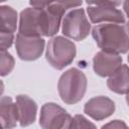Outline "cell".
I'll use <instances>...</instances> for the list:
<instances>
[{"label":"cell","mask_w":129,"mask_h":129,"mask_svg":"<svg viewBox=\"0 0 129 129\" xmlns=\"http://www.w3.org/2000/svg\"><path fill=\"white\" fill-rule=\"evenodd\" d=\"M18 34L25 36H44V21L42 8L28 7L21 11Z\"/></svg>","instance_id":"cell-6"},{"label":"cell","mask_w":129,"mask_h":129,"mask_svg":"<svg viewBox=\"0 0 129 129\" xmlns=\"http://www.w3.org/2000/svg\"><path fill=\"white\" fill-rule=\"evenodd\" d=\"M87 11L93 23L111 22L125 24L126 19L123 12L117 9L121 2L116 1H87Z\"/></svg>","instance_id":"cell-4"},{"label":"cell","mask_w":129,"mask_h":129,"mask_svg":"<svg viewBox=\"0 0 129 129\" xmlns=\"http://www.w3.org/2000/svg\"><path fill=\"white\" fill-rule=\"evenodd\" d=\"M16 107L18 121L21 127L31 125L36 118L37 105L26 95H18L16 97Z\"/></svg>","instance_id":"cell-11"},{"label":"cell","mask_w":129,"mask_h":129,"mask_svg":"<svg viewBox=\"0 0 129 129\" xmlns=\"http://www.w3.org/2000/svg\"><path fill=\"white\" fill-rule=\"evenodd\" d=\"M122 67V57L119 54L99 51L93 59L95 73L100 77H111Z\"/></svg>","instance_id":"cell-9"},{"label":"cell","mask_w":129,"mask_h":129,"mask_svg":"<svg viewBox=\"0 0 129 129\" xmlns=\"http://www.w3.org/2000/svg\"><path fill=\"white\" fill-rule=\"evenodd\" d=\"M3 92H4V84L2 81H0V96L3 94Z\"/></svg>","instance_id":"cell-20"},{"label":"cell","mask_w":129,"mask_h":129,"mask_svg":"<svg viewBox=\"0 0 129 129\" xmlns=\"http://www.w3.org/2000/svg\"><path fill=\"white\" fill-rule=\"evenodd\" d=\"M14 40L13 33H9L3 30H0V50H6L12 45Z\"/></svg>","instance_id":"cell-17"},{"label":"cell","mask_w":129,"mask_h":129,"mask_svg":"<svg viewBox=\"0 0 129 129\" xmlns=\"http://www.w3.org/2000/svg\"><path fill=\"white\" fill-rule=\"evenodd\" d=\"M87 84V78L82 71L76 68L66 71L60 76L57 84L60 99L67 104L78 103L86 93Z\"/></svg>","instance_id":"cell-2"},{"label":"cell","mask_w":129,"mask_h":129,"mask_svg":"<svg viewBox=\"0 0 129 129\" xmlns=\"http://www.w3.org/2000/svg\"><path fill=\"white\" fill-rule=\"evenodd\" d=\"M101 129H128V126L126 125L125 122L121 120H113L102 126Z\"/></svg>","instance_id":"cell-18"},{"label":"cell","mask_w":129,"mask_h":129,"mask_svg":"<svg viewBox=\"0 0 129 129\" xmlns=\"http://www.w3.org/2000/svg\"><path fill=\"white\" fill-rule=\"evenodd\" d=\"M18 121L16 103L9 96L0 98V125L3 129H12Z\"/></svg>","instance_id":"cell-12"},{"label":"cell","mask_w":129,"mask_h":129,"mask_svg":"<svg viewBox=\"0 0 129 129\" xmlns=\"http://www.w3.org/2000/svg\"><path fill=\"white\" fill-rule=\"evenodd\" d=\"M17 26V12L10 6H0V30L13 33Z\"/></svg>","instance_id":"cell-14"},{"label":"cell","mask_w":129,"mask_h":129,"mask_svg":"<svg viewBox=\"0 0 129 129\" xmlns=\"http://www.w3.org/2000/svg\"><path fill=\"white\" fill-rule=\"evenodd\" d=\"M0 129H3V128H2V126H1V125H0Z\"/></svg>","instance_id":"cell-21"},{"label":"cell","mask_w":129,"mask_h":129,"mask_svg":"<svg viewBox=\"0 0 129 129\" xmlns=\"http://www.w3.org/2000/svg\"><path fill=\"white\" fill-rule=\"evenodd\" d=\"M108 88L117 94H127L128 93V67L127 64H122V67L109 78L107 81Z\"/></svg>","instance_id":"cell-13"},{"label":"cell","mask_w":129,"mask_h":129,"mask_svg":"<svg viewBox=\"0 0 129 129\" xmlns=\"http://www.w3.org/2000/svg\"><path fill=\"white\" fill-rule=\"evenodd\" d=\"M14 58L6 50H0V77L7 76L14 69Z\"/></svg>","instance_id":"cell-15"},{"label":"cell","mask_w":129,"mask_h":129,"mask_svg":"<svg viewBox=\"0 0 129 129\" xmlns=\"http://www.w3.org/2000/svg\"><path fill=\"white\" fill-rule=\"evenodd\" d=\"M59 129H74V122H73V117L70 116L67 121L64 122V124L59 128Z\"/></svg>","instance_id":"cell-19"},{"label":"cell","mask_w":129,"mask_h":129,"mask_svg":"<svg viewBox=\"0 0 129 129\" xmlns=\"http://www.w3.org/2000/svg\"><path fill=\"white\" fill-rule=\"evenodd\" d=\"M71 115L54 103H46L42 106L39 117V125L42 129H59Z\"/></svg>","instance_id":"cell-8"},{"label":"cell","mask_w":129,"mask_h":129,"mask_svg":"<svg viewBox=\"0 0 129 129\" xmlns=\"http://www.w3.org/2000/svg\"><path fill=\"white\" fill-rule=\"evenodd\" d=\"M84 111L91 118L100 121L114 113L115 103L105 96L94 97L86 103Z\"/></svg>","instance_id":"cell-10"},{"label":"cell","mask_w":129,"mask_h":129,"mask_svg":"<svg viewBox=\"0 0 129 129\" xmlns=\"http://www.w3.org/2000/svg\"><path fill=\"white\" fill-rule=\"evenodd\" d=\"M77 53L76 45L70 39L62 36L52 37L46 46V60L56 70H62L69 66Z\"/></svg>","instance_id":"cell-3"},{"label":"cell","mask_w":129,"mask_h":129,"mask_svg":"<svg viewBox=\"0 0 129 129\" xmlns=\"http://www.w3.org/2000/svg\"><path fill=\"white\" fill-rule=\"evenodd\" d=\"M90 30L91 24L82 8L70 11L62 20V33L74 40L85 39Z\"/></svg>","instance_id":"cell-5"},{"label":"cell","mask_w":129,"mask_h":129,"mask_svg":"<svg viewBox=\"0 0 129 129\" xmlns=\"http://www.w3.org/2000/svg\"><path fill=\"white\" fill-rule=\"evenodd\" d=\"M92 35L102 49L109 53H126L128 50V30L126 24L104 23L92 29Z\"/></svg>","instance_id":"cell-1"},{"label":"cell","mask_w":129,"mask_h":129,"mask_svg":"<svg viewBox=\"0 0 129 129\" xmlns=\"http://www.w3.org/2000/svg\"><path fill=\"white\" fill-rule=\"evenodd\" d=\"M18 56L23 60L37 59L44 49V39L38 36H25L18 34L15 42Z\"/></svg>","instance_id":"cell-7"},{"label":"cell","mask_w":129,"mask_h":129,"mask_svg":"<svg viewBox=\"0 0 129 129\" xmlns=\"http://www.w3.org/2000/svg\"><path fill=\"white\" fill-rule=\"evenodd\" d=\"M74 122V129H97L96 126L89 121L87 118H85L83 115H75L73 117Z\"/></svg>","instance_id":"cell-16"}]
</instances>
